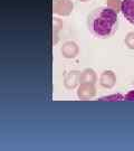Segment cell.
<instances>
[{"instance_id": "6da1fadb", "label": "cell", "mask_w": 134, "mask_h": 151, "mask_svg": "<svg viewBox=\"0 0 134 151\" xmlns=\"http://www.w3.org/2000/svg\"><path fill=\"white\" fill-rule=\"evenodd\" d=\"M88 30L96 38L105 39L111 37L116 32L118 26V17L112 8L102 6L92 11L87 20Z\"/></svg>"}, {"instance_id": "7a4b0ae2", "label": "cell", "mask_w": 134, "mask_h": 151, "mask_svg": "<svg viewBox=\"0 0 134 151\" xmlns=\"http://www.w3.org/2000/svg\"><path fill=\"white\" fill-rule=\"evenodd\" d=\"M121 11L124 18L134 25V0H123L121 4Z\"/></svg>"}]
</instances>
